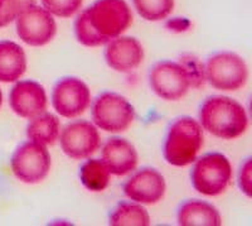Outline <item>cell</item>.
Here are the masks:
<instances>
[{"mask_svg": "<svg viewBox=\"0 0 252 226\" xmlns=\"http://www.w3.org/2000/svg\"><path fill=\"white\" fill-rule=\"evenodd\" d=\"M132 23V12L125 0H96L77 15L75 35L86 47H98L119 37Z\"/></svg>", "mask_w": 252, "mask_h": 226, "instance_id": "6da1fadb", "label": "cell"}, {"mask_svg": "<svg viewBox=\"0 0 252 226\" xmlns=\"http://www.w3.org/2000/svg\"><path fill=\"white\" fill-rule=\"evenodd\" d=\"M198 117L204 130L226 141L241 137L249 126L244 106L227 96L207 98L199 108Z\"/></svg>", "mask_w": 252, "mask_h": 226, "instance_id": "7a4b0ae2", "label": "cell"}, {"mask_svg": "<svg viewBox=\"0 0 252 226\" xmlns=\"http://www.w3.org/2000/svg\"><path fill=\"white\" fill-rule=\"evenodd\" d=\"M203 128L192 116H179L169 125L163 146L164 159L175 167L193 163L203 146Z\"/></svg>", "mask_w": 252, "mask_h": 226, "instance_id": "3957f363", "label": "cell"}, {"mask_svg": "<svg viewBox=\"0 0 252 226\" xmlns=\"http://www.w3.org/2000/svg\"><path fill=\"white\" fill-rule=\"evenodd\" d=\"M232 181V166L222 153H206L195 158L190 171L193 188L204 196L223 193Z\"/></svg>", "mask_w": 252, "mask_h": 226, "instance_id": "277c9868", "label": "cell"}, {"mask_svg": "<svg viewBox=\"0 0 252 226\" xmlns=\"http://www.w3.org/2000/svg\"><path fill=\"white\" fill-rule=\"evenodd\" d=\"M208 83L220 91H237L249 80V67L237 53L220 51L208 57L204 65Z\"/></svg>", "mask_w": 252, "mask_h": 226, "instance_id": "5b68a950", "label": "cell"}, {"mask_svg": "<svg viewBox=\"0 0 252 226\" xmlns=\"http://www.w3.org/2000/svg\"><path fill=\"white\" fill-rule=\"evenodd\" d=\"M92 121L107 133H123L135 119V109L125 96L116 92H101L91 108Z\"/></svg>", "mask_w": 252, "mask_h": 226, "instance_id": "8992f818", "label": "cell"}, {"mask_svg": "<svg viewBox=\"0 0 252 226\" xmlns=\"http://www.w3.org/2000/svg\"><path fill=\"white\" fill-rule=\"evenodd\" d=\"M52 159L43 144L27 141L14 151L10 167L15 177L23 184L35 185L46 180L51 171Z\"/></svg>", "mask_w": 252, "mask_h": 226, "instance_id": "52a82bcc", "label": "cell"}, {"mask_svg": "<svg viewBox=\"0 0 252 226\" xmlns=\"http://www.w3.org/2000/svg\"><path fill=\"white\" fill-rule=\"evenodd\" d=\"M149 85L157 96L166 101H178L189 91L192 81L181 62L163 60L150 69Z\"/></svg>", "mask_w": 252, "mask_h": 226, "instance_id": "ba28073f", "label": "cell"}, {"mask_svg": "<svg viewBox=\"0 0 252 226\" xmlns=\"http://www.w3.org/2000/svg\"><path fill=\"white\" fill-rule=\"evenodd\" d=\"M17 35L26 44L32 47L46 46L57 33L55 18L43 6L32 4L15 19Z\"/></svg>", "mask_w": 252, "mask_h": 226, "instance_id": "9c48e42d", "label": "cell"}, {"mask_svg": "<svg viewBox=\"0 0 252 226\" xmlns=\"http://www.w3.org/2000/svg\"><path fill=\"white\" fill-rule=\"evenodd\" d=\"M52 105L61 116L77 117L91 105L90 87L78 77L60 78L52 90Z\"/></svg>", "mask_w": 252, "mask_h": 226, "instance_id": "30bf717a", "label": "cell"}, {"mask_svg": "<svg viewBox=\"0 0 252 226\" xmlns=\"http://www.w3.org/2000/svg\"><path fill=\"white\" fill-rule=\"evenodd\" d=\"M61 148L67 157L76 160L87 159L101 147L97 126L89 120H75L62 129Z\"/></svg>", "mask_w": 252, "mask_h": 226, "instance_id": "8fae6325", "label": "cell"}, {"mask_svg": "<svg viewBox=\"0 0 252 226\" xmlns=\"http://www.w3.org/2000/svg\"><path fill=\"white\" fill-rule=\"evenodd\" d=\"M124 193L141 205H154L161 201L166 191L165 178L158 169L144 167L125 181Z\"/></svg>", "mask_w": 252, "mask_h": 226, "instance_id": "7c38bea8", "label": "cell"}, {"mask_svg": "<svg viewBox=\"0 0 252 226\" xmlns=\"http://www.w3.org/2000/svg\"><path fill=\"white\" fill-rule=\"evenodd\" d=\"M13 112L24 119H33L47 110L46 90L34 80L17 81L9 94Z\"/></svg>", "mask_w": 252, "mask_h": 226, "instance_id": "4fadbf2b", "label": "cell"}, {"mask_svg": "<svg viewBox=\"0 0 252 226\" xmlns=\"http://www.w3.org/2000/svg\"><path fill=\"white\" fill-rule=\"evenodd\" d=\"M103 56L110 69L126 74L140 66L144 60V48L136 38L119 36L106 43Z\"/></svg>", "mask_w": 252, "mask_h": 226, "instance_id": "5bb4252c", "label": "cell"}, {"mask_svg": "<svg viewBox=\"0 0 252 226\" xmlns=\"http://www.w3.org/2000/svg\"><path fill=\"white\" fill-rule=\"evenodd\" d=\"M101 157L110 173L118 177L135 171L139 162L136 148L127 139L120 137H111L105 142Z\"/></svg>", "mask_w": 252, "mask_h": 226, "instance_id": "9a60e30c", "label": "cell"}, {"mask_svg": "<svg viewBox=\"0 0 252 226\" xmlns=\"http://www.w3.org/2000/svg\"><path fill=\"white\" fill-rule=\"evenodd\" d=\"M178 225L181 226H220L222 218L212 203L202 200H188L177 212Z\"/></svg>", "mask_w": 252, "mask_h": 226, "instance_id": "2e32d148", "label": "cell"}, {"mask_svg": "<svg viewBox=\"0 0 252 226\" xmlns=\"http://www.w3.org/2000/svg\"><path fill=\"white\" fill-rule=\"evenodd\" d=\"M27 70L26 52L18 43L0 40V81L17 82Z\"/></svg>", "mask_w": 252, "mask_h": 226, "instance_id": "e0dca14e", "label": "cell"}, {"mask_svg": "<svg viewBox=\"0 0 252 226\" xmlns=\"http://www.w3.org/2000/svg\"><path fill=\"white\" fill-rule=\"evenodd\" d=\"M61 133L60 119L52 113L44 112L43 114L31 119L27 125V137L29 141L49 146L58 141Z\"/></svg>", "mask_w": 252, "mask_h": 226, "instance_id": "ac0fdd59", "label": "cell"}, {"mask_svg": "<svg viewBox=\"0 0 252 226\" xmlns=\"http://www.w3.org/2000/svg\"><path fill=\"white\" fill-rule=\"evenodd\" d=\"M150 223L148 210L135 201H121L109 215L111 226H149Z\"/></svg>", "mask_w": 252, "mask_h": 226, "instance_id": "d6986e66", "label": "cell"}, {"mask_svg": "<svg viewBox=\"0 0 252 226\" xmlns=\"http://www.w3.org/2000/svg\"><path fill=\"white\" fill-rule=\"evenodd\" d=\"M110 173L102 159L90 158L80 168L81 184L91 192H101L110 184Z\"/></svg>", "mask_w": 252, "mask_h": 226, "instance_id": "ffe728a7", "label": "cell"}, {"mask_svg": "<svg viewBox=\"0 0 252 226\" xmlns=\"http://www.w3.org/2000/svg\"><path fill=\"white\" fill-rule=\"evenodd\" d=\"M135 10L148 22L166 19L174 10V0H131Z\"/></svg>", "mask_w": 252, "mask_h": 226, "instance_id": "44dd1931", "label": "cell"}, {"mask_svg": "<svg viewBox=\"0 0 252 226\" xmlns=\"http://www.w3.org/2000/svg\"><path fill=\"white\" fill-rule=\"evenodd\" d=\"M40 3L52 15L60 18H71L80 10L83 0H40Z\"/></svg>", "mask_w": 252, "mask_h": 226, "instance_id": "7402d4cb", "label": "cell"}, {"mask_svg": "<svg viewBox=\"0 0 252 226\" xmlns=\"http://www.w3.org/2000/svg\"><path fill=\"white\" fill-rule=\"evenodd\" d=\"M32 4H35V0H5L0 5V28L14 22L18 15Z\"/></svg>", "mask_w": 252, "mask_h": 226, "instance_id": "603a6c76", "label": "cell"}, {"mask_svg": "<svg viewBox=\"0 0 252 226\" xmlns=\"http://www.w3.org/2000/svg\"><path fill=\"white\" fill-rule=\"evenodd\" d=\"M181 63L186 67L187 71H188L189 77H190V81H192V86L199 87L201 85H203L204 80H206V76H204V66L198 61V58L193 57V56H188V58L183 57Z\"/></svg>", "mask_w": 252, "mask_h": 226, "instance_id": "cb8c5ba5", "label": "cell"}, {"mask_svg": "<svg viewBox=\"0 0 252 226\" xmlns=\"http://www.w3.org/2000/svg\"><path fill=\"white\" fill-rule=\"evenodd\" d=\"M238 187L247 197H251V158L245 159L238 172Z\"/></svg>", "mask_w": 252, "mask_h": 226, "instance_id": "d4e9b609", "label": "cell"}, {"mask_svg": "<svg viewBox=\"0 0 252 226\" xmlns=\"http://www.w3.org/2000/svg\"><path fill=\"white\" fill-rule=\"evenodd\" d=\"M3 104V94H1V90H0V106Z\"/></svg>", "mask_w": 252, "mask_h": 226, "instance_id": "484cf974", "label": "cell"}, {"mask_svg": "<svg viewBox=\"0 0 252 226\" xmlns=\"http://www.w3.org/2000/svg\"><path fill=\"white\" fill-rule=\"evenodd\" d=\"M4 1H5V0H0V5H1V4H3Z\"/></svg>", "mask_w": 252, "mask_h": 226, "instance_id": "4316f807", "label": "cell"}]
</instances>
